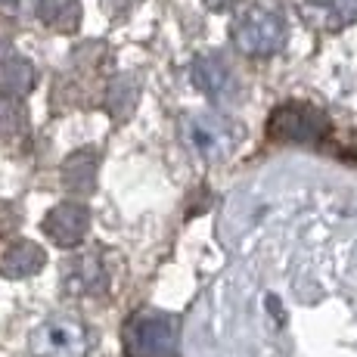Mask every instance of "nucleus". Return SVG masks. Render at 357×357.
I'll use <instances>...</instances> for the list:
<instances>
[{
	"label": "nucleus",
	"instance_id": "obj_4",
	"mask_svg": "<svg viewBox=\"0 0 357 357\" xmlns=\"http://www.w3.org/2000/svg\"><path fill=\"white\" fill-rule=\"evenodd\" d=\"M29 348L34 357H87L91 354V333L81 320L53 317L31 333Z\"/></svg>",
	"mask_w": 357,
	"mask_h": 357
},
{
	"label": "nucleus",
	"instance_id": "obj_16",
	"mask_svg": "<svg viewBox=\"0 0 357 357\" xmlns=\"http://www.w3.org/2000/svg\"><path fill=\"white\" fill-rule=\"evenodd\" d=\"M205 6H208L211 13H227L233 6H239V0H205Z\"/></svg>",
	"mask_w": 357,
	"mask_h": 357
},
{
	"label": "nucleus",
	"instance_id": "obj_17",
	"mask_svg": "<svg viewBox=\"0 0 357 357\" xmlns=\"http://www.w3.org/2000/svg\"><path fill=\"white\" fill-rule=\"evenodd\" d=\"M0 3H3L6 10H16V6H19V0H0Z\"/></svg>",
	"mask_w": 357,
	"mask_h": 357
},
{
	"label": "nucleus",
	"instance_id": "obj_14",
	"mask_svg": "<svg viewBox=\"0 0 357 357\" xmlns=\"http://www.w3.org/2000/svg\"><path fill=\"white\" fill-rule=\"evenodd\" d=\"M137 97H140V87H137V78L134 75H119V78L109 84V112L115 119H128L137 106Z\"/></svg>",
	"mask_w": 357,
	"mask_h": 357
},
{
	"label": "nucleus",
	"instance_id": "obj_11",
	"mask_svg": "<svg viewBox=\"0 0 357 357\" xmlns=\"http://www.w3.org/2000/svg\"><path fill=\"white\" fill-rule=\"evenodd\" d=\"M34 87V66L19 53L0 56V91L10 97H25Z\"/></svg>",
	"mask_w": 357,
	"mask_h": 357
},
{
	"label": "nucleus",
	"instance_id": "obj_7",
	"mask_svg": "<svg viewBox=\"0 0 357 357\" xmlns=\"http://www.w3.org/2000/svg\"><path fill=\"white\" fill-rule=\"evenodd\" d=\"M109 289V271L100 252H78L63 264V292L66 295H102Z\"/></svg>",
	"mask_w": 357,
	"mask_h": 357
},
{
	"label": "nucleus",
	"instance_id": "obj_1",
	"mask_svg": "<svg viewBox=\"0 0 357 357\" xmlns=\"http://www.w3.org/2000/svg\"><path fill=\"white\" fill-rule=\"evenodd\" d=\"M125 354L128 357H177L181 348V320L168 311L143 307L130 314L125 329Z\"/></svg>",
	"mask_w": 357,
	"mask_h": 357
},
{
	"label": "nucleus",
	"instance_id": "obj_12",
	"mask_svg": "<svg viewBox=\"0 0 357 357\" xmlns=\"http://www.w3.org/2000/svg\"><path fill=\"white\" fill-rule=\"evenodd\" d=\"M38 19L53 31H78L81 0H38Z\"/></svg>",
	"mask_w": 357,
	"mask_h": 357
},
{
	"label": "nucleus",
	"instance_id": "obj_3",
	"mask_svg": "<svg viewBox=\"0 0 357 357\" xmlns=\"http://www.w3.org/2000/svg\"><path fill=\"white\" fill-rule=\"evenodd\" d=\"M329 134V119L307 102H283L267 121V137L277 143H320Z\"/></svg>",
	"mask_w": 357,
	"mask_h": 357
},
{
	"label": "nucleus",
	"instance_id": "obj_5",
	"mask_svg": "<svg viewBox=\"0 0 357 357\" xmlns=\"http://www.w3.org/2000/svg\"><path fill=\"white\" fill-rule=\"evenodd\" d=\"M181 134L202 159H224L233 146V125L215 112H190L181 121Z\"/></svg>",
	"mask_w": 357,
	"mask_h": 357
},
{
	"label": "nucleus",
	"instance_id": "obj_8",
	"mask_svg": "<svg viewBox=\"0 0 357 357\" xmlns=\"http://www.w3.org/2000/svg\"><path fill=\"white\" fill-rule=\"evenodd\" d=\"M91 227V211L81 202H63L44 218L40 230L47 239H53L56 245H78L87 236Z\"/></svg>",
	"mask_w": 357,
	"mask_h": 357
},
{
	"label": "nucleus",
	"instance_id": "obj_2",
	"mask_svg": "<svg viewBox=\"0 0 357 357\" xmlns=\"http://www.w3.org/2000/svg\"><path fill=\"white\" fill-rule=\"evenodd\" d=\"M286 19L271 6H249L233 22V44L245 56H273L286 47Z\"/></svg>",
	"mask_w": 357,
	"mask_h": 357
},
{
	"label": "nucleus",
	"instance_id": "obj_10",
	"mask_svg": "<svg viewBox=\"0 0 357 357\" xmlns=\"http://www.w3.org/2000/svg\"><path fill=\"white\" fill-rule=\"evenodd\" d=\"M97 153L93 149H78L72 153L63 165V181L72 193L84 196V193H93V183H97Z\"/></svg>",
	"mask_w": 357,
	"mask_h": 357
},
{
	"label": "nucleus",
	"instance_id": "obj_6",
	"mask_svg": "<svg viewBox=\"0 0 357 357\" xmlns=\"http://www.w3.org/2000/svg\"><path fill=\"white\" fill-rule=\"evenodd\" d=\"M190 81L196 91H202L211 102H233L239 97V81L233 68L218 53H202L190 66Z\"/></svg>",
	"mask_w": 357,
	"mask_h": 357
},
{
	"label": "nucleus",
	"instance_id": "obj_13",
	"mask_svg": "<svg viewBox=\"0 0 357 357\" xmlns=\"http://www.w3.org/2000/svg\"><path fill=\"white\" fill-rule=\"evenodd\" d=\"M29 134V112L19 97H0V143H19Z\"/></svg>",
	"mask_w": 357,
	"mask_h": 357
},
{
	"label": "nucleus",
	"instance_id": "obj_15",
	"mask_svg": "<svg viewBox=\"0 0 357 357\" xmlns=\"http://www.w3.org/2000/svg\"><path fill=\"white\" fill-rule=\"evenodd\" d=\"M311 3L320 6L335 25L357 22V0H311Z\"/></svg>",
	"mask_w": 357,
	"mask_h": 357
},
{
	"label": "nucleus",
	"instance_id": "obj_9",
	"mask_svg": "<svg viewBox=\"0 0 357 357\" xmlns=\"http://www.w3.org/2000/svg\"><path fill=\"white\" fill-rule=\"evenodd\" d=\"M44 264H47V252L40 249L38 243H31V239H19V243H13L10 249L0 255V273L10 280L34 277Z\"/></svg>",
	"mask_w": 357,
	"mask_h": 357
}]
</instances>
